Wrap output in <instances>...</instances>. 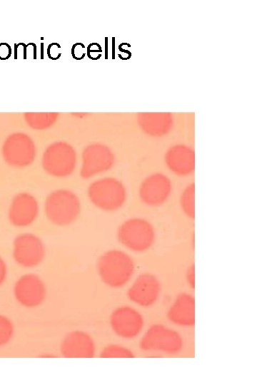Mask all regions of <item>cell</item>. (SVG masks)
<instances>
[{"label": "cell", "instance_id": "obj_1", "mask_svg": "<svg viewBox=\"0 0 257 385\" xmlns=\"http://www.w3.org/2000/svg\"><path fill=\"white\" fill-rule=\"evenodd\" d=\"M96 267L101 281L113 289L126 286L136 270L132 257L119 249H110L103 252L99 257Z\"/></svg>", "mask_w": 257, "mask_h": 385}, {"label": "cell", "instance_id": "obj_2", "mask_svg": "<svg viewBox=\"0 0 257 385\" xmlns=\"http://www.w3.org/2000/svg\"><path fill=\"white\" fill-rule=\"evenodd\" d=\"M87 196L96 208L105 212H115L126 204L128 191L121 180L106 175L90 183L87 188Z\"/></svg>", "mask_w": 257, "mask_h": 385}, {"label": "cell", "instance_id": "obj_3", "mask_svg": "<svg viewBox=\"0 0 257 385\" xmlns=\"http://www.w3.org/2000/svg\"><path fill=\"white\" fill-rule=\"evenodd\" d=\"M116 237L126 250L136 253L149 250L154 245L156 232L152 222L143 217H131L118 227Z\"/></svg>", "mask_w": 257, "mask_h": 385}, {"label": "cell", "instance_id": "obj_4", "mask_svg": "<svg viewBox=\"0 0 257 385\" xmlns=\"http://www.w3.org/2000/svg\"><path fill=\"white\" fill-rule=\"evenodd\" d=\"M81 211L79 195L68 188H58L50 192L44 201V212L55 225L67 226L74 222Z\"/></svg>", "mask_w": 257, "mask_h": 385}, {"label": "cell", "instance_id": "obj_5", "mask_svg": "<svg viewBox=\"0 0 257 385\" xmlns=\"http://www.w3.org/2000/svg\"><path fill=\"white\" fill-rule=\"evenodd\" d=\"M41 163L49 175L56 178L68 177L76 168V150L66 142H54L44 152Z\"/></svg>", "mask_w": 257, "mask_h": 385}, {"label": "cell", "instance_id": "obj_6", "mask_svg": "<svg viewBox=\"0 0 257 385\" xmlns=\"http://www.w3.org/2000/svg\"><path fill=\"white\" fill-rule=\"evenodd\" d=\"M181 335L173 329L162 324L151 325L141 337L139 348L145 351L176 354L183 349Z\"/></svg>", "mask_w": 257, "mask_h": 385}, {"label": "cell", "instance_id": "obj_7", "mask_svg": "<svg viewBox=\"0 0 257 385\" xmlns=\"http://www.w3.org/2000/svg\"><path fill=\"white\" fill-rule=\"evenodd\" d=\"M12 257L20 267L31 269L40 265L44 260L46 249L42 239L32 232L17 235L12 242Z\"/></svg>", "mask_w": 257, "mask_h": 385}, {"label": "cell", "instance_id": "obj_8", "mask_svg": "<svg viewBox=\"0 0 257 385\" xmlns=\"http://www.w3.org/2000/svg\"><path fill=\"white\" fill-rule=\"evenodd\" d=\"M15 301L22 307L34 309L40 307L47 297V287L39 274L27 272L20 275L12 287Z\"/></svg>", "mask_w": 257, "mask_h": 385}, {"label": "cell", "instance_id": "obj_9", "mask_svg": "<svg viewBox=\"0 0 257 385\" xmlns=\"http://www.w3.org/2000/svg\"><path fill=\"white\" fill-rule=\"evenodd\" d=\"M173 189V182L168 175L162 172H153L140 182L138 195L143 205L158 207L169 200Z\"/></svg>", "mask_w": 257, "mask_h": 385}, {"label": "cell", "instance_id": "obj_10", "mask_svg": "<svg viewBox=\"0 0 257 385\" xmlns=\"http://www.w3.org/2000/svg\"><path fill=\"white\" fill-rule=\"evenodd\" d=\"M2 155L9 165L16 168L26 167L35 159L36 146L34 140L27 134L14 133L4 140Z\"/></svg>", "mask_w": 257, "mask_h": 385}, {"label": "cell", "instance_id": "obj_11", "mask_svg": "<svg viewBox=\"0 0 257 385\" xmlns=\"http://www.w3.org/2000/svg\"><path fill=\"white\" fill-rule=\"evenodd\" d=\"M109 325L117 337L124 339H132L142 332L144 319L136 308L129 305H121L111 312L109 316Z\"/></svg>", "mask_w": 257, "mask_h": 385}, {"label": "cell", "instance_id": "obj_12", "mask_svg": "<svg viewBox=\"0 0 257 385\" xmlns=\"http://www.w3.org/2000/svg\"><path fill=\"white\" fill-rule=\"evenodd\" d=\"M114 163V155L108 146L91 144L83 151L80 175L85 179L94 178L110 170Z\"/></svg>", "mask_w": 257, "mask_h": 385}, {"label": "cell", "instance_id": "obj_13", "mask_svg": "<svg viewBox=\"0 0 257 385\" xmlns=\"http://www.w3.org/2000/svg\"><path fill=\"white\" fill-rule=\"evenodd\" d=\"M39 213V203L31 192L21 191L15 194L9 205L8 219L16 227H26L32 225Z\"/></svg>", "mask_w": 257, "mask_h": 385}, {"label": "cell", "instance_id": "obj_14", "mask_svg": "<svg viewBox=\"0 0 257 385\" xmlns=\"http://www.w3.org/2000/svg\"><path fill=\"white\" fill-rule=\"evenodd\" d=\"M161 282L158 277L150 272L139 274L128 287L126 296L133 304L141 307H149L158 299Z\"/></svg>", "mask_w": 257, "mask_h": 385}, {"label": "cell", "instance_id": "obj_15", "mask_svg": "<svg viewBox=\"0 0 257 385\" xmlns=\"http://www.w3.org/2000/svg\"><path fill=\"white\" fill-rule=\"evenodd\" d=\"M59 351L61 356L65 358H93L96 353V344L89 333L75 329L69 332L62 338Z\"/></svg>", "mask_w": 257, "mask_h": 385}, {"label": "cell", "instance_id": "obj_16", "mask_svg": "<svg viewBox=\"0 0 257 385\" xmlns=\"http://www.w3.org/2000/svg\"><path fill=\"white\" fill-rule=\"evenodd\" d=\"M165 162L168 170L178 177H188L194 171L192 150L184 145H176L166 153Z\"/></svg>", "mask_w": 257, "mask_h": 385}, {"label": "cell", "instance_id": "obj_17", "mask_svg": "<svg viewBox=\"0 0 257 385\" xmlns=\"http://www.w3.org/2000/svg\"><path fill=\"white\" fill-rule=\"evenodd\" d=\"M195 302L186 292L177 295L167 312V317L173 324L183 327H193L195 323Z\"/></svg>", "mask_w": 257, "mask_h": 385}, {"label": "cell", "instance_id": "obj_18", "mask_svg": "<svg viewBox=\"0 0 257 385\" xmlns=\"http://www.w3.org/2000/svg\"><path fill=\"white\" fill-rule=\"evenodd\" d=\"M194 196L195 184L193 182H191L183 187L178 200L181 210L191 220L195 217Z\"/></svg>", "mask_w": 257, "mask_h": 385}, {"label": "cell", "instance_id": "obj_19", "mask_svg": "<svg viewBox=\"0 0 257 385\" xmlns=\"http://www.w3.org/2000/svg\"><path fill=\"white\" fill-rule=\"evenodd\" d=\"M15 335V325L8 316L0 313V348L11 342Z\"/></svg>", "mask_w": 257, "mask_h": 385}, {"label": "cell", "instance_id": "obj_20", "mask_svg": "<svg viewBox=\"0 0 257 385\" xmlns=\"http://www.w3.org/2000/svg\"><path fill=\"white\" fill-rule=\"evenodd\" d=\"M101 358H133V351L127 346L119 344H109L100 351Z\"/></svg>", "mask_w": 257, "mask_h": 385}, {"label": "cell", "instance_id": "obj_21", "mask_svg": "<svg viewBox=\"0 0 257 385\" xmlns=\"http://www.w3.org/2000/svg\"><path fill=\"white\" fill-rule=\"evenodd\" d=\"M26 120L32 128L44 129L54 123L56 120V115L53 114H28Z\"/></svg>", "mask_w": 257, "mask_h": 385}, {"label": "cell", "instance_id": "obj_22", "mask_svg": "<svg viewBox=\"0 0 257 385\" xmlns=\"http://www.w3.org/2000/svg\"><path fill=\"white\" fill-rule=\"evenodd\" d=\"M9 274L8 265L4 258L0 255V287L4 285Z\"/></svg>", "mask_w": 257, "mask_h": 385}, {"label": "cell", "instance_id": "obj_23", "mask_svg": "<svg viewBox=\"0 0 257 385\" xmlns=\"http://www.w3.org/2000/svg\"><path fill=\"white\" fill-rule=\"evenodd\" d=\"M71 54L76 60L82 59L86 55L85 46L81 43H76L72 46Z\"/></svg>", "mask_w": 257, "mask_h": 385}, {"label": "cell", "instance_id": "obj_24", "mask_svg": "<svg viewBox=\"0 0 257 385\" xmlns=\"http://www.w3.org/2000/svg\"><path fill=\"white\" fill-rule=\"evenodd\" d=\"M60 49L61 46L59 43H51L47 48L48 56L53 60L59 58L61 56V52L59 51Z\"/></svg>", "mask_w": 257, "mask_h": 385}, {"label": "cell", "instance_id": "obj_25", "mask_svg": "<svg viewBox=\"0 0 257 385\" xmlns=\"http://www.w3.org/2000/svg\"><path fill=\"white\" fill-rule=\"evenodd\" d=\"M194 264L190 265L186 270V279L188 283V284L190 286L191 288L193 289L195 286V274H194Z\"/></svg>", "mask_w": 257, "mask_h": 385}, {"label": "cell", "instance_id": "obj_26", "mask_svg": "<svg viewBox=\"0 0 257 385\" xmlns=\"http://www.w3.org/2000/svg\"><path fill=\"white\" fill-rule=\"evenodd\" d=\"M11 55V48L6 43H0V59H8Z\"/></svg>", "mask_w": 257, "mask_h": 385}]
</instances>
